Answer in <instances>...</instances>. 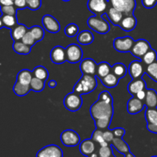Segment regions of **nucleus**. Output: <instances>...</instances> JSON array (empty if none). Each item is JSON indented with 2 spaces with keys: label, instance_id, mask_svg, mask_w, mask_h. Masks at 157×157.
<instances>
[{
  "label": "nucleus",
  "instance_id": "nucleus-51",
  "mask_svg": "<svg viewBox=\"0 0 157 157\" xmlns=\"http://www.w3.org/2000/svg\"><path fill=\"white\" fill-rule=\"evenodd\" d=\"M14 5V2L12 0H0V6H12Z\"/></svg>",
  "mask_w": 157,
  "mask_h": 157
},
{
  "label": "nucleus",
  "instance_id": "nucleus-30",
  "mask_svg": "<svg viewBox=\"0 0 157 157\" xmlns=\"http://www.w3.org/2000/svg\"><path fill=\"white\" fill-rule=\"evenodd\" d=\"M32 74H33V77H35L37 78L43 80V81H46L49 77V73L47 69L44 67V66H37L36 67L34 68L32 71Z\"/></svg>",
  "mask_w": 157,
  "mask_h": 157
},
{
  "label": "nucleus",
  "instance_id": "nucleus-32",
  "mask_svg": "<svg viewBox=\"0 0 157 157\" xmlns=\"http://www.w3.org/2000/svg\"><path fill=\"white\" fill-rule=\"evenodd\" d=\"M145 118L147 124L157 125V109L147 108L145 111Z\"/></svg>",
  "mask_w": 157,
  "mask_h": 157
},
{
  "label": "nucleus",
  "instance_id": "nucleus-10",
  "mask_svg": "<svg viewBox=\"0 0 157 157\" xmlns=\"http://www.w3.org/2000/svg\"><path fill=\"white\" fill-rule=\"evenodd\" d=\"M107 0H88L87 8L89 11L96 15H102L108 9Z\"/></svg>",
  "mask_w": 157,
  "mask_h": 157
},
{
  "label": "nucleus",
  "instance_id": "nucleus-55",
  "mask_svg": "<svg viewBox=\"0 0 157 157\" xmlns=\"http://www.w3.org/2000/svg\"><path fill=\"white\" fill-rule=\"evenodd\" d=\"M87 157H99V156H98V155L97 154V153H91V154H90V155H89V156H87Z\"/></svg>",
  "mask_w": 157,
  "mask_h": 157
},
{
  "label": "nucleus",
  "instance_id": "nucleus-17",
  "mask_svg": "<svg viewBox=\"0 0 157 157\" xmlns=\"http://www.w3.org/2000/svg\"><path fill=\"white\" fill-rule=\"evenodd\" d=\"M146 87H147L146 82L141 78L132 80L127 86V90L130 94L135 97L139 91L142 90H146Z\"/></svg>",
  "mask_w": 157,
  "mask_h": 157
},
{
  "label": "nucleus",
  "instance_id": "nucleus-2",
  "mask_svg": "<svg viewBox=\"0 0 157 157\" xmlns=\"http://www.w3.org/2000/svg\"><path fill=\"white\" fill-rule=\"evenodd\" d=\"M98 82L95 75H83L74 87V92L78 94H87L96 89Z\"/></svg>",
  "mask_w": 157,
  "mask_h": 157
},
{
  "label": "nucleus",
  "instance_id": "nucleus-44",
  "mask_svg": "<svg viewBox=\"0 0 157 157\" xmlns=\"http://www.w3.org/2000/svg\"><path fill=\"white\" fill-rule=\"evenodd\" d=\"M27 8L31 10H38L41 8V0H26Z\"/></svg>",
  "mask_w": 157,
  "mask_h": 157
},
{
  "label": "nucleus",
  "instance_id": "nucleus-4",
  "mask_svg": "<svg viewBox=\"0 0 157 157\" xmlns=\"http://www.w3.org/2000/svg\"><path fill=\"white\" fill-rule=\"evenodd\" d=\"M108 2L124 15H133L136 6V0H108Z\"/></svg>",
  "mask_w": 157,
  "mask_h": 157
},
{
  "label": "nucleus",
  "instance_id": "nucleus-20",
  "mask_svg": "<svg viewBox=\"0 0 157 157\" xmlns=\"http://www.w3.org/2000/svg\"><path fill=\"white\" fill-rule=\"evenodd\" d=\"M80 152L83 156H88L95 151L94 141L92 139H87L80 144Z\"/></svg>",
  "mask_w": 157,
  "mask_h": 157
},
{
  "label": "nucleus",
  "instance_id": "nucleus-3",
  "mask_svg": "<svg viewBox=\"0 0 157 157\" xmlns=\"http://www.w3.org/2000/svg\"><path fill=\"white\" fill-rule=\"evenodd\" d=\"M87 25L90 29L96 32L97 33L104 35L110 32V26L109 23L100 15L90 16L87 19Z\"/></svg>",
  "mask_w": 157,
  "mask_h": 157
},
{
  "label": "nucleus",
  "instance_id": "nucleus-24",
  "mask_svg": "<svg viewBox=\"0 0 157 157\" xmlns=\"http://www.w3.org/2000/svg\"><path fill=\"white\" fill-rule=\"evenodd\" d=\"M77 40L79 44H82V45H87V44L93 43L94 37L91 32L88 30H84L78 34Z\"/></svg>",
  "mask_w": 157,
  "mask_h": 157
},
{
  "label": "nucleus",
  "instance_id": "nucleus-45",
  "mask_svg": "<svg viewBox=\"0 0 157 157\" xmlns=\"http://www.w3.org/2000/svg\"><path fill=\"white\" fill-rule=\"evenodd\" d=\"M98 100L104 101V102H106V103H108V104H113V101L111 94H110L108 91L101 92V93L99 94Z\"/></svg>",
  "mask_w": 157,
  "mask_h": 157
},
{
  "label": "nucleus",
  "instance_id": "nucleus-16",
  "mask_svg": "<svg viewBox=\"0 0 157 157\" xmlns=\"http://www.w3.org/2000/svg\"><path fill=\"white\" fill-rule=\"evenodd\" d=\"M128 71L130 77L133 79L141 78L145 74L144 65L140 61H133L130 64L128 67Z\"/></svg>",
  "mask_w": 157,
  "mask_h": 157
},
{
  "label": "nucleus",
  "instance_id": "nucleus-13",
  "mask_svg": "<svg viewBox=\"0 0 157 157\" xmlns=\"http://www.w3.org/2000/svg\"><path fill=\"white\" fill-rule=\"evenodd\" d=\"M51 60L53 63L61 64L67 61L66 58V50L62 46L58 45L52 49L50 53Z\"/></svg>",
  "mask_w": 157,
  "mask_h": 157
},
{
  "label": "nucleus",
  "instance_id": "nucleus-8",
  "mask_svg": "<svg viewBox=\"0 0 157 157\" xmlns=\"http://www.w3.org/2000/svg\"><path fill=\"white\" fill-rule=\"evenodd\" d=\"M134 40L130 36L117 38L113 40V48L116 51L123 53H127L131 51L134 44Z\"/></svg>",
  "mask_w": 157,
  "mask_h": 157
},
{
  "label": "nucleus",
  "instance_id": "nucleus-15",
  "mask_svg": "<svg viewBox=\"0 0 157 157\" xmlns=\"http://www.w3.org/2000/svg\"><path fill=\"white\" fill-rule=\"evenodd\" d=\"M144 107H145V104L134 96L127 101V112L130 114H136L140 113L144 110Z\"/></svg>",
  "mask_w": 157,
  "mask_h": 157
},
{
  "label": "nucleus",
  "instance_id": "nucleus-57",
  "mask_svg": "<svg viewBox=\"0 0 157 157\" xmlns=\"http://www.w3.org/2000/svg\"><path fill=\"white\" fill-rule=\"evenodd\" d=\"M62 1H64V2H68V1H70V0H62Z\"/></svg>",
  "mask_w": 157,
  "mask_h": 157
},
{
  "label": "nucleus",
  "instance_id": "nucleus-39",
  "mask_svg": "<svg viewBox=\"0 0 157 157\" xmlns=\"http://www.w3.org/2000/svg\"><path fill=\"white\" fill-rule=\"evenodd\" d=\"M145 73L151 78L153 81L157 82V61L153 64L147 65Z\"/></svg>",
  "mask_w": 157,
  "mask_h": 157
},
{
  "label": "nucleus",
  "instance_id": "nucleus-7",
  "mask_svg": "<svg viewBox=\"0 0 157 157\" xmlns=\"http://www.w3.org/2000/svg\"><path fill=\"white\" fill-rule=\"evenodd\" d=\"M67 61L71 64H76L82 61L83 51L81 46L77 44H71L65 48Z\"/></svg>",
  "mask_w": 157,
  "mask_h": 157
},
{
  "label": "nucleus",
  "instance_id": "nucleus-43",
  "mask_svg": "<svg viewBox=\"0 0 157 157\" xmlns=\"http://www.w3.org/2000/svg\"><path fill=\"white\" fill-rule=\"evenodd\" d=\"M0 10L2 15H14L16 16V8L14 5L12 6H0Z\"/></svg>",
  "mask_w": 157,
  "mask_h": 157
},
{
  "label": "nucleus",
  "instance_id": "nucleus-41",
  "mask_svg": "<svg viewBox=\"0 0 157 157\" xmlns=\"http://www.w3.org/2000/svg\"><path fill=\"white\" fill-rule=\"evenodd\" d=\"M113 147L111 145L107 147H101L98 151L99 157H110L113 156Z\"/></svg>",
  "mask_w": 157,
  "mask_h": 157
},
{
  "label": "nucleus",
  "instance_id": "nucleus-21",
  "mask_svg": "<svg viewBox=\"0 0 157 157\" xmlns=\"http://www.w3.org/2000/svg\"><path fill=\"white\" fill-rule=\"evenodd\" d=\"M29 29L25 25L21 24H17L11 29V37L14 41H21Z\"/></svg>",
  "mask_w": 157,
  "mask_h": 157
},
{
  "label": "nucleus",
  "instance_id": "nucleus-28",
  "mask_svg": "<svg viewBox=\"0 0 157 157\" xmlns=\"http://www.w3.org/2000/svg\"><path fill=\"white\" fill-rule=\"evenodd\" d=\"M12 48H13L14 52L18 55H29L32 51V47L24 44L21 41H14Z\"/></svg>",
  "mask_w": 157,
  "mask_h": 157
},
{
  "label": "nucleus",
  "instance_id": "nucleus-52",
  "mask_svg": "<svg viewBox=\"0 0 157 157\" xmlns=\"http://www.w3.org/2000/svg\"><path fill=\"white\" fill-rule=\"evenodd\" d=\"M147 130L153 133L157 134V125H152V124H147Z\"/></svg>",
  "mask_w": 157,
  "mask_h": 157
},
{
  "label": "nucleus",
  "instance_id": "nucleus-5",
  "mask_svg": "<svg viewBox=\"0 0 157 157\" xmlns=\"http://www.w3.org/2000/svg\"><path fill=\"white\" fill-rule=\"evenodd\" d=\"M83 100L81 95L75 92L67 94L64 99V105L67 110L71 112L78 111L81 109Z\"/></svg>",
  "mask_w": 157,
  "mask_h": 157
},
{
  "label": "nucleus",
  "instance_id": "nucleus-48",
  "mask_svg": "<svg viewBox=\"0 0 157 157\" xmlns=\"http://www.w3.org/2000/svg\"><path fill=\"white\" fill-rule=\"evenodd\" d=\"M14 6L18 9H25V8H27L26 0H15L14 1Z\"/></svg>",
  "mask_w": 157,
  "mask_h": 157
},
{
  "label": "nucleus",
  "instance_id": "nucleus-1",
  "mask_svg": "<svg viewBox=\"0 0 157 157\" xmlns=\"http://www.w3.org/2000/svg\"><path fill=\"white\" fill-rule=\"evenodd\" d=\"M90 113L94 121L100 118L113 117V104H108L104 101L98 100L90 107Z\"/></svg>",
  "mask_w": 157,
  "mask_h": 157
},
{
  "label": "nucleus",
  "instance_id": "nucleus-26",
  "mask_svg": "<svg viewBox=\"0 0 157 157\" xmlns=\"http://www.w3.org/2000/svg\"><path fill=\"white\" fill-rule=\"evenodd\" d=\"M110 72H112V67L110 64L106 61H103L99 63L97 66L96 77L101 79L109 75Z\"/></svg>",
  "mask_w": 157,
  "mask_h": 157
},
{
  "label": "nucleus",
  "instance_id": "nucleus-11",
  "mask_svg": "<svg viewBox=\"0 0 157 157\" xmlns=\"http://www.w3.org/2000/svg\"><path fill=\"white\" fill-rule=\"evenodd\" d=\"M36 157H63V151L58 146H46L37 153Z\"/></svg>",
  "mask_w": 157,
  "mask_h": 157
},
{
  "label": "nucleus",
  "instance_id": "nucleus-35",
  "mask_svg": "<svg viewBox=\"0 0 157 157\" xmlns=\"http://www.w3.org/2000/svg\"><path fill=\"white\" fill-rule=\"evenodd\" d=\"M143 62L144 63L147 65L149 64H153V62L157 61V53L155 50L153 49H150V51L147 52V53L144 55V56L142 58Z\"/></svg>",
  "mask_w": 157,
  "mask_h": 157
},
{
  "label": "nucleus",
  "instance_id": "nucleus-29",
  "mask_svg": "<svg viewBox=\"0 0 157 157\" xmlns=\"http://www.w3.org/2000/svg\"><path fill=\"white\" fill-rule=\"evenodd\" d=\"M31 88L30 85H26V84H21V83L16 81L13 87V91L17 96L23 97L27 95L30 92Z\"/></svg>",
  "mask_w": 157,
  "mask_h": 157
},
{
  "label": "nucleus",
  "instance_id": "nucleus-56",
  "mask_svg": "<svg viewBox=\"0 0 157 157\" xmlns=\"http://www.w3.org/2000/svg\"><path fill=\"white\" fill-rule=\"evenodd\" d=\"M2 27H4V25H3L2 20V17H0V29Z\"/></svg>",
  "mask_w": 157,
  "mask_h": 157
},
{
  "label": "nucleus",
  "instance_id": "nucleus-46",
  "mask_svg": "<svg viewBox=\"0 0 157 157\" xmlns=\"http://www.w3.org/2000/svg\"><path fill=\"white\" fill-rule=\"evenodd\" d=\"M104 139L106 142L111 144L112 141L114 139V135L112 130H106L104 132Z\"/></svg>",
  "mask_w": 157,
  "mask_h": 157
},
{
  "label": "nucleus",
  "instance_id": "nucleus-33",
  "mask_svg": "<svg viewBox=\"0 0 157 157\" xmlns=\"http://www.w3.org/2000/svg\"><path fill=\"white\" fill-rule=\"evenodd\" d=\"M29 85H30L31 90H33L35 92H41L44 90L45 81L33 77Z\"/></svg>",
  "mask_w": 157,
  "mask_h": 157
},
{
  "label": "nucleus",
  "instance_id": "nucleus-54",
  "mask_svg": "<svg viewBox=\"0 0 157 157\" xmlns=\"http://www.w3.org/2000/svg\"><path fill=\"white\" fill-rule=\"evenodd\" d=\"M124 157H136L134 156V155L133 154V153H131V152H129V153H126L125 155H124Z\"/></svg>",
  "mask_w": 157,
  "mask_h": 157
},
{
  "label": "nucleus",
  "instance_id": "nucleus-14",
  "mask_svg": "<svg viewBox=\"0 0 157 157\" xmlns=\"http://www.w3.org/2000/svg\"><path fill=\"white\" fill-rule=\"evenodd\" d=\"M97 63L92 58H85L80 64V69L83 75H96Z\"/></svg>",
  "mask_w": 157,
  "mask_h": 157
},
{
  "label": "nucleus",
  "instance_id": "nucleus-23",
  "mask_svg": "<svg viewBox=\"0 0 157 157\" xmlns=\"http://www.w3.org/2000/svg\"><path fill=\"white\" fill-rule=\"evenodd\" d=\"M144 104L147 108H156L157 92L154 89H147V95H146Z\"/></svg>",
  "mask_w": 157,
  "mask_h": 157
},
{
  "label": "nucleus",
  "instance_id": "nucleus-25",
  "mask_svg": "<svg viewBox=\"0 0 157 157\" xmlns=\"http://www.w3.org/2000/svg\"><path fill=\"white\" fill-rule=\"evenodd\" d=\"M102 82L103 85L107 88H113V87H117L119 84L120 78L117 77L113 72H110L109 75L105 76L104 78L100 79Z\"/></svg>",
  "mask_w": 157,
  "mask_h": 157
},
{
  "label": "nucleus",
  "instance_id": "nucleus-38",
  "mask_svg": "<svg viewBox=\"0 0 157 157\" xmlns=\"http://www.w3.org/2000/svg\"><path fill=\"white\" fill-rule=\"evenodd\" d=\"M111 120L112 117H104L97 119L95 120V126H96L97 129H99V130H106L110 127Z\"/></svg>",
  "mask_w": 157,
  "mask_h": 157
},
{
  "label": "nucleus",
  "instance_id": "nucleus-12",
  "mask_svg": "<svg viewBox=\"0 0 157 157\" xmlns=\"http://www.w3.org/2000/svg\"><path fill=\"white\" fill-rule=\"evenodd\" d=\"M42 25L44 29L50 33H58L61 26L58 20L51 15H45L42 17Z\"/></svg>",
  "mask_w": 157,
  "mask_h": 157
},
{
  "label": "nucleus",
  "instance_id": "nucleus-53",
  "mask_svg": "<svg viewBox=\"0 0 157 157\" xmlns=\"http://www.w3.org/2000/svg\"><path fill=\"white\" fill-rule=\"evenodd\" d=\"M58 84H57V81H55V80H51L48 82V87H51V88H55V87H57Z\"/></svg>",
  "mask_w": 157,
  "mask_h": 157
},
{
  "label": "nucleus",
  "instance_id": "nucleus-18",
  "mask_svg": "<svg viewBox=\"0 0 157 157\" xmlns=\"http://www.w3.org/2000/svg\"><path fill=\"white\" fill-rule=\"evenodd\" d=\"M136 25H137V20L133 14V15H124L119 24V26L124 31L129 32L133 31L136 27Z\"/></svg>",
  "mask_w": 157,
  "mask_h": 157
},
{
  "label": "nucleus",
  "instance_id": "nucleus-27",
  "mask_svg": "<svg viewBox=\"0 0 157 157\" xmlns=\"http://www.w3.org/2000/svg\"><path fill=\"white\" fill-rule=\"evenodd\" d=\"M32 78H33L32 71L28 70V69H23L18 72V75H17L16 81L21 83V84L29 85Z\"/></svg>",
  "mask_w": 157,
  "mask_h": 157
},
{
  "label": "nucleus",
  "instance_id": "nucleus-49",
  "mask_svg": "<svg viewBox=\"0 0 157 157\" xmlns=\"http://www.w3.org/2000/svg\"><path fill=\"white\" fill-rule=\"evenodd\" d=\"M113 131V135H114V137H118V138H123V136L125 135V130L124 128H116L112 130Z\"/></svg>",
  "mask_w": 157,
  "mask_h": 157
},
{
  "label": "nucleus",
  "instance_id": "nucleus-31",
  "mask_svg": "<svg viewBox=\"0 0 157 157\" xmlns=\"http://www.w3.org/2000/svg\"><path fill=\"white\" fill-rule=\"evenodd\" d=\"M112 72L121 79L127 75V68L123 63H116L112 66Z\"/></svg>",
  "mask_w": 157,
  "mask_h": 157
},
{
  "label": "nucleus",
  "instance_id": "nucleus-9",
  "mask_svg": "<svg viewBox=\"0 0 157 157\" xmlns=\"http://www.w3.org/2000/svg\"><path fill=\"white\" fill-rule=\"evenodd\" d=\"M150 49H151V46L148 41L145 39H138L134 41V44L130 52L134 57L142 59L144 55Z\"/></svg>",
  "mask_w": 157,
  "mask_h": 157
},
{
  "label": "nucleus",
  "instance_id": "nucleus-6",
  "mask_svg": "<svg viewBox=\"0 0 157 157\" xmlns=\"http://www.w3.org/2000/svg\"><path fill=\"white\" fill-rule=\"evenodd\" d=\"M61 141L65 147H73L81 144V137L76 131L73 130H65L61 133Z\"/></svg>",
  "mask_w": 157,
  "mask_h": 157
},
{
  "label": "nucleus",
  "instance_id": "nucleus-34",
  "mask_svg": "<svg viewBox=\"0 0 157 157\" xmlns=\"http://www.w3.org/2000/svg\"><path fill=\"white\" fill-rule=\"evenodd\" d=\"M91 139L93 140L95 143H98L101 147H107V146H109V144H110L104 140V132L101 130H99V129H96V130L93 132Z\"/></svg>",
  "mask_w": 157,
  "mask_h": 157
},
{
  "label": "nucleus",
  "instance_id": "nucleus-37",
  "mask_svg": "<svg viewBox=\"0 0 157 157\" xmlns=\"http://www.w3.org/2000/svg\"><path fill=\"white\" fill-rule=\"evenodd\" d=\"M2 20L3 25H4L5 27L9 28V29H12V28H13L14 26L18 24L16 16H14V15H2Z\"/></svg>",
  "mask_w": 157,
  "mask_h": 157
},
{
  "label": "nucleus",
  "instance_id": "nucleus-40",
  "mask_svg": "<svg viewBox=\"0 0 157 157\" xmlns=\"http://www.w3.org/2000/svg\"><path fill=\"white\" fill-rule=\"evenodd\" d=\"M78 32H79V28L75 23H70L64 28V34L69 38H73L78 35Z\"/></svg>",
  "mask_w": 157,
  "mask_h": 157
},
{
  "label": "nucleus",
  "instance_id": "nucleus-47",
  "mask_svg": "<svg viewBox=\"0 0 157 157\" xmlns=\"http://www.w3.org/2000/svg\"><path fill=\"white\" fill-rule=\"evenodd\" d=\"M142 4L147 9H153L156 6L157 0H142Z\"/></svg>",
  "mask_w": 157,
  "mask_h": 157
},
{
  "label": "nucleus",
  "instance_id": "nucleus-59",
  "mask_svg": "<svg viewBox=\"0 0 157 157\" xmlns=\"http://www.w3.org/2000/svg\"><path fill=\"white\" fill-rule=\"evenodd\" d=\"M12 1H13V2H14V1H15V0H12Z\"/></svg>",
  "mask_w": 157,
  "mask_h": 157
},
{
  "label": "nucleus",
  "instance_id": "nucleus-22",
  "mask_svg": "<svg viewBox=\"0 0 157 157\" xmlns=\"http://www.w3.org/2000/svg\"><path fill=\"white\" fill-rule=\"evenodd\" d=\"M110 145L118 152V153H121V154L125 155L126 153H129L130 151V147L128 144L122 139V138L114 137V139L112 141Z\"/></svg>",
  "mask_w": 157,
  "mask_h": 157
},
{
  "label": "nucleus",
  "instance_id": "nucleus-58",
  "mask_svg": "<svg viewBox=\"0 0 157 157\" xmlns=\"http://www.w3.org/2000/svg\"><path fill=\"white\" fill-rule=\"evenodd\" d=\"M151 157H157V156H151Z\"/></svg>",
  "mask_w": 157,
  "mask_h": 157
},
{
  "label": "nucleus",
  "instance_id": "nucleus-19",
  "mask_svg": "<svg viewBox=\"0 0 157 157\" xmlns=\"http://www.w3.org/2000/svg\"><path fill=\"white\" fill-rule=\"evenodd\" d=\"M106 15L108 17L109 20L110 21V22L112 23L114 25H118L121 23V20L124 18V15L123 12H121V11L117 10L115 8L112 7L111 6L107 9V12H106Z\"/></svg>",
  "mask_w": 157,
  "mask_h": 157
},
{
  "label": "nucleus",
  "instance_id": "nucleus-36",
  "mask_svg": "<svg viewBox=\"0 0 157 157\" xmlns=\"http://www.w3.org/2000/svg\"><path fill=\"white\" fill-rule=\"evenodd\" d=\"M29 31L31 32V33L32 34V35L34 36L35 39L36 40V41H41V40L44 38V31L42 29V27L39 25H34L29 29Z\"/></svg>",
  "mask_w": 157,
  "mask_h": 157
},
{
  "label": "nucleus",
  "instance_id": "nucleus-50",
  "mask_svg": "<svg viewBox=\"0 0 157 157\" xmlns=\"http://www.w3.org/2000/svg\"><path fill=\"white\" fill-rule=\"evenodd\" d=\"M146 95H147V89L146 90H142L138 92L137 94H136V98H137L138 99L140 100V101H145L146 98Z\"/></svg>",
  "mask_w": 157,
  "mask_h": 157
},
{
  "label": "nucleus",
  "instance_id": "nucleus-42",
  "mask_svg": "<svg viewBox=\"0 0 157 157\" xmlns=\"http://www.w3.org/2000/svg\"><path fill=\"white\" fill-rule=\"evenodd\" d=\"M21 41H22L24 44H27V45L30 46V47H32V46L37 42L36 40L35 39V38H34V36L32 35V34L31 33V32L29 30L26 32L25 35L24 36H23V38H21Z\"/></svg>",
  "mask_w": 157,
  "mask_h": 157
}]
</instances>
